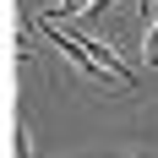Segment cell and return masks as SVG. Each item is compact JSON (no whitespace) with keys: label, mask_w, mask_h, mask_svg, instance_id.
<instances>
[{"label":"cell","mask_w":158,"mask_h":158,"mask_svg":"<svg viewBox=\"0 0 158 158\" xmlns=\"http://www.w3.org/2000/svg\"><path fill=\"white\" fill-rule=\"evenodd\" d=\"M142 60H147V65H158V11H153V22H147V38H142Z\"/></svg>","instance_id":"cell-2"},{"label":"cell","mask_w":158,"mask_h":158,"mask_svg":"<svg viewBox=\"0 0 158 158\" xmlns=\"http://www.w3.org/2000/svg\"><path fill=\"white\" fill-rule=\"evenodd\" d=\"M11 153L16 158H33V131H27V114L16 109V126H11Z\"/></svg>","instance_id":"cell-1"},{"label":"cell","mask_w":158,"mask_h":158,"mask_svg":"<svg viewBox=\"0 0 158 158\" xmlns=\"http://www.w3.org/2000/svg\"><path fill=\"white\" fill-rule=\"evenodd\" d=\"M126 158H142V153H126Z\"/></svg>","instance_id":"cell-3"}]
</instances>
